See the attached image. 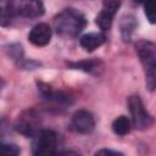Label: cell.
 <instances>
[{
    "label": "cell",
    "instance_id": "cell-13",
    "mask_svg": "<svg viewBox=\"0 0 156 156\" xmlns=\"http://www.w3.org/2000/svg\"><path fill=\"white\" fill-rule=\"evenodd\" d=\"M138 22L135 21V18L133 16H124L121 21V33L124 40H129L132 33L134 32V29L136 28Z\"/></svg>",
    "mask_w": 156,
    "mask_h": 156
},
{
    "label": "cell",
    "instance_id": "cell-8",
    "mask_svg": "<svg viewBox=\"0 0 156 156\" xmlns=\"http://www.w3.org/2000/svg\"><path fill=\"white\" fill-rule=\"evenodd\" d=\"M119 6H121L119 1H104L101 11L95 18V23L102 32H106L111 28L113 17Z\"/></svg>",
    "mask_w": 156,
    "mask_h": 156
},
{
    "label": "cell",
    "instance_id": "cell-6",
    "mask_svg": "<svg viewBox=\"0 0 156 156\" xmlns=\"http://www.w3.org/2000/svg\"><path fill=\"white\" fill-rule=\"evenodd\" d=\"M39 127H40V119L33 110H28L23 112L17 118L15 124V129L26 136H35L41 130L39 129Z\"/></svg>",
    "mask_w": 156,
    "mask_h": 156
},
{
    "label": "cell",
    "instance_id": "cell-11",
    "mask_svg": "<svg viewBox=\"0 0 156 156\" xmlns=\"http://www.w3.org/2000/svg\"><path fill=\"white\" fill-rule=\"evenodd\" d=\"M67 65L74 69H80L87 73H94V74H98L99 71L102 68V62L100 60H83L78 62H69Z\"/></svg>",
    "mask_w": 156,
    "mask_h": 156
},
{
    "label": "cell",
    "instance_id": "cell-17",
    "mask_svg": "<svg viewBox=\"0 0 156 156\" xmlns=\"http://www.w3.org/2000/svg\"><path fill=\"white\" fill-rule=\"evenodd\" d=\"M57 156H80V155L77 154V152H74V151H65V152L58 154Z\"/></svg>",
    "mask_w": 156,
    "mask_h": 156
},
{
    "label": "cell",
    "instance_id": "cell-3",
    "mask_svg": "<svg viewBox=\"0 0 156 156\" xmlns=\"http://www.w3.org/2000/svg\"><path fill=\"white\" fill-rule=\"evenodd\" d=\"M136 54L143 66L145 85L150 91L156 90V43L139 40L135 44Z\"/></svg>",
    "mask_w": 156,
    "mask_h": 156
},
{
    "label": "cell",
    "instance_id": "cell-1",
    "mask_svg": "<svg viewBox=\"0 0 156 156\" xmlns=\"http://www.w3.org/2000/svg\"><path fill=\"white\" fill-rule=\"evenodd\" d=\"M44 13L43 2L35 0H16L1 2V18L0 23L2 27L10 26L12 21L18 17L23 18H37Z\"/></svg>",
    "mask_w": 156,
    "mask_h": 156
},
{
    "label": "cell",
    "instance_id": "cell-10",
    "mask_svg": "<svg viewBox=\"0 0 156 156\" xmlns=\"http://www.w3.org/2000/svg\"><path fill=\"white\" fill-rule=\"evenodd\" d=\"M105 40H106V37L102 32H90L82 35L79 39V43L82 48L85 49L87 51H93L99 46H101L105 43Z\"/></svg>",
    "mask_w": 156,
    "mask_h": 156
},
{
    "label": "cell",
    "instance_id": "cell-15",
    "mask_svg": "<svg viewBox=\"0 0 156 156\" xmlns=\"http://www.w3.org/2000/svg\"><path fill=\"white\" fill-rule=\"evenodd\" d=\"M20 149L15 144H5L2 143L0 146V156H18Z\"/></svg>",
    "mask_w": 156,
    "mask_h": 156
},
{
    "label": "cell",
    "instance_id": "cell-16",
    "mask_svg": "<svg viewBox=\"0 0 156 156\" xmlns=\"http://www.w3.org/2000/svg\"><path fill=\"white\" fill-rule=\"evenodd\" d=\"M94 156H124V155L119 151H115L111 149H100L95 152Z\"/></svg>",
    "mask_w": 156,
    "mask_h": 156
},
{
    "label": "cell",
    "instance_id": "cell-5",
    "mask_svg": "<svg viewBox=\"0 0 156 156\" xmlns=\"http://www.w3.org/2000/svg\"><path fill=\"white\" fill-rule=\"evenodd\" d=\"M128 107L132 116V124L136 129L144 130L151 127L154 119L151 115L147 112V110L145 108L141 99L138 95H133L128 99Z\"/></svg>",
    "mask_w": 156,
    "mask_h": 156
},
{
    "label": "cell",
    "instance_id": "cell-9",
    "mask_svg": "<svg viewBox=\"0 0 156 156\" xmlns=\"http://www.w3.org/2000/svg\"><path fill=\"white\" fill-rule=\"evenodd\" d=\"M51 35H52V30L49 24L38 23L30 29L28 34V39L35 46H45L46 44L50 43Z\"/></svg>",
    "mask_w": 156,
    "mask_h": 156
},
{
    "label": "cell",
    "instance_id": "cell-4",
    "mask_svg": "<svg viewBox=\"0 0 156 156\" xmlns=\"http://www.w3.org/2000/svg\"><path fill=\"white\" fill-rule=\"evenodd\" d=\"M57 136L51 129H41L33 141V156H57Z\"/></svg>",
    "mask_w": 156,
    "mask_h": 156
},
{
    "label": "cell",
    "instance_id": "cell-14",
    "mask_svg": "<svg viewBox=\"0 0 156 156\" xmlns=\"http://www.w3.org/2000/svg\"><path fill=\"white\" fill-rule=\"evenodd\" d=\"M144 12L147 18V21L152 24L156 23V0L146 1L144 4Z\"/></svg>",
    "mask_w": 156,
    "mask_h": 156
},
{
    "label": "cell",
    "instance_id": "cell-12",
    "mask_svg": "<svg viewBox=\"0 0 156 156\" xmlns=\"http://www.w3.org/2000/svg\"><path fill=\"white\" fill-rule=\"evenodd\" d=\"M132 122L126 116H119L112 122V130L117 135H126L130 132Z\"/></svg>",
    "mask_w": 156,
    "mask_h": 156
},
{
    "label": "cell",
    "instance_id": "cell-7",
    "mask_svg": "<svg viewBox=\"0 0 156 156\" xmlns=\"http://www.w3.org/2000/svg\"><path fill=\"white\" fill-rule=\"evenodd\" d=\"M71 127L74 132L80 134H89L95 128V118L87 110H78L73 113Z\"/></svg>",
    "mask_w": 156,
    "mask_h": 156
},
{
    "label": "cell",
    "instance_id": "cell-2",
    "mask_svg": "<svg viewBox=\"0 0 156 156\" xmlns=\"http://www.w3.org/2000/svg\"><path fill=\"white\" fill-rule=\"evenodd\" d=\"M85 17L73 7L62 10L54 18V29L57 34L67 38H76L85 27Z\"/></svg>",
    "mask_w": 156,
    "mask_h": 156
}]
</instances>
